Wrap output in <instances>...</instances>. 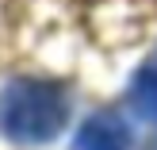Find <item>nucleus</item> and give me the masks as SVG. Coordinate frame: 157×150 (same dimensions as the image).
Instances as JSON below:
<instances>
[{
	"label": "nucleus",
	"mask_w": 157,
	"mask_h": 150,
	"mask_svg": "<svg viewBox=\"0 0 157 150\" xmlns=\"http://www.w3.org/2000/svg\"><path fill=\"white\" fill-rule=\"evenodd\" d=\"M69 120V96L61 85L38 77H15L0 89V131L12 143H50Z\"/></svg>",
	"instance_id": "nucleus-1"
},
{
	"label": "nucleus",
	"mask_w": 157,
	"mask_h": 150,
	"mask_svg": "<svg viewBox=\"0 0 157 150\" xmlns=\"http://www.w3.org/2000/svg\"><path fill=\"white\" fill-rule=\"evenodd\" d=\"M130 127L119 112H96L81 123L73 150H130Z\"/></svg>",
	"instance_id": "nucleus-2"
},
{
	"label": "nucleus",
	"mask_w": 157,
	"mask_h": 150,
	"mask_svg": "<svg viewBox=\"0 0 157 150\" xmlns=\"http://www.w3.org/2000/svg\"><path fill=\"white\" fill-rule=\"evenodd\" d=\"M130 104H134V112L142 120L157 123V58L146 62L134 73V81H130Z\"/></svg>",
	"instance_id": "nucleus-3"
},
{
	"label": "nucleus",
	"mask_w": 157,
	"mask_h": 150,
	"mask_svg": "<svg viewBox=\"0 0 157 150\" xmlns=\"http://www.w3.org/2000/svg\"><path fill=\"white\" fill-rule=\"evenodd\" d=\"M150 150H157V143H153V146H150Z\"/></svg>",
	"instance_id": "nucleus-4"
}]
</instances>
